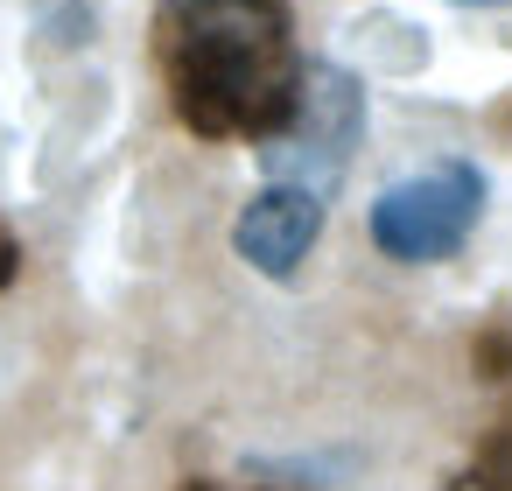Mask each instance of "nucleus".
Masks as SVG:
<instances>
[{"label": "nucleus", "instance_id": "f257e3e1", "mask_svg": "<svg viewBox=\"0 0 512 491\" xmlns=\"http://www.w3.org/2000/svg\"><path fill=\"white\" fill-rule=\"evenodd\" d=\"M169 106L204 141H267L302 92L288 0H162Z\"/></svg>", "mask_w": 512, "mask_h": 491}, {"label": "nucleus", "instance_id": "f03ea898", "mask_svg": "<svg viewBox=\"0 0 512 491\" xmlns=\"http://www.w3.org/2000/svg\"><path fill=\"white\" fill-rule=\"evenodd\" d=\"M358 141H365V92H358V78L337 71V64H302L295 113H288L281 134L260 141V169H267V183H295V190H316L330 204V190L344 183Z\"/></svg>", "mask_w": 512, "mask_h": 491}, {"label": "nucleus", "instance_id": "7ed1b4c3", "mask_svg": "<svg viewBox=\"0 0 512 491\" xmlns=\"http://www.w3.org/2000/svg\"><path fill=\"white\" fill-rule=\"evenodd\" d=\"M484 218V176L477 162H435L421 176H400L372 197V246L386 260L428 267L449 260Z\"/></svg>", "mask_w": 512, "mask_h": 491}, {"label": "nucleus", "instance_id": "20e7f679", "mask_svg": "<svg viewBox=\"0 0 512 491\" xmlns=\"http://www.w3.org/2000/svg\"><path fill=\"white\" fill-rule=\"evenodd\" d=\"M316 232H323V197H316V190H295V183H267V190L239 211L232 246H239V260H246L253 274L288 281V274L309 260Z\"/></svg>", "mask_w": 512, "mask_h": 491}, {"label": "nucleus", "instance_id": "39448f33", "mask_svg": "<svg viewBox=\"0 0 512 491\" xmlns=\"http://www.w3.org/2000/svg\"><path fill=\"white\" fill-rule=\"evenodd\" d=\"M0 281H15V239L0 232Z\"/></svg>", "mask_w": 512, "mask_h": 491}, {"label": "nucleus", "instance_id": "423d86ee", "mask_svg": "<svg viewBox=\"0 0 512 491\" xmlns=\"http://www.w3.org/2000/svg\"><path fill=\"white\" fill-rule=\"evenodd\" d=\"M442 491H498V484H491V477L477 470V477H456V484H442Z\"/></svg>", "mask_w": 512, "mask_h": 491}, {"label": "nucleus", "instance_id": "0eeeda50", "mask_svg": "<svg viewBox=\"0 0 512 491\" xmlns=\"http://www.w3.org/2000/svg\"><path fill=\"white\" fill-rule=\"evenodd\" d=\"M456 8H505V0H456Z\"/></svg>", "mask_w": 512, "mask_h": 491}, {"label": "nucleus", "instance_id": "6e6552de", "mask_svg": "<svg viewBox=\"0 0 512 491\" xmlns=\"http://www.w3.org/2000/svg\"><path fill=\"white\" fill-rule=\"evenodd\" d=\"M197 491H218V484H197Z\"/></svg>", "mask_w": 512, "mask_h": 491}]
</instances>
